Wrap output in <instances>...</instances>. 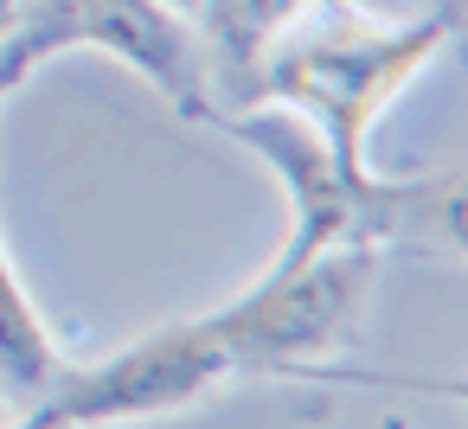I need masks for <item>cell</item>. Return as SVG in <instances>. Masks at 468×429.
I'll use <instances>...</instances> for the list:
<instances>
[{"label": "cell", "instance_id": "30bf717a", "mask_svg": "<svg viewBox=\"0 0 468 429\" xmlns=\"http://www.w3.org/2000/svg\"><path fill=\"white\" fill-rule=\"evenodd\" d=\"M161 7H167V14H180V20H186V14H199V0H161Z\"/></svg>", "mask_w": 468, "mask_h": 429}, {"label": "cell", "instance_id": "9c48e42d", "mask_svg": "<svg viewBox=\"0 0 468 429\" xmlns=\"http://www.w3.org/2000/svg\"><path fill=\"white\" fill-rule=\"evenodd\" d=\"M14 429H65V423H52V416H46V410H39V403H33V410H27V416H20V423H14Z\"/></svg>", "mask_w": 468, "mask_h": 429}, {"label": "cell", "instance_id": "277c9868", "mask_svg": "<svg viewBox=\"0 0 468 429\" xmlns=\"http://www.w3.org/2000/svg\"><path fill=\"white\" fill-rule=\"evenodd\" d=\"M225 378H231V359L206 340V327L199 320H174V327H154V333L129 340L116 359L58 365L33 403L52 423H65V429L142 423V416H174V410L199 403Z\"/></svg>", "mask_w": 468, "mask_h": 429}, {"label": "cell", "instance_id": "6da1fadb", "mask_svg": "<svg viewBox=\"0 0 468 429\" xmlns=\"http://www.w3.org/2000/svg\"><path fill=\"white\" fill-rule=\"evenodd\" d=\"M231 141H244L257 161L276 167L289 186V244L263 276H289L327 250L366 244V250H455L462 244V173H430V180H353L327 154V141L282 103H250V110H212Z\"/></svg>", "mask_w": 468, "mask_h": 429}, {"label": "cell", "instance_id": "3957f363", "mask_svg": "<svg viewBox=\"0 0 468 429\" xmlns=\"http://www.w3.org/2000/svg\"><path fill=\"white\" fill-rule=\"evenodd\" d=\"M372 276H378V250L346 244V250H327L289 276H263L238 301L199 314V327L231 359V371L314 378L321 359L353 340L359 308L372 295Z\"/></svg>", "mask_w": 468, "mask_h": 429}, {"label": "cell", "instance_id": "52a82bcc", "mask_svg": "<svg viewBox=\"0 0 468 429\" xmlns=\"http://www.w3.org/2000/svg\"><path fill=\"white\" fill-rule=\"evenodd\" d=\"M327 0H199V52H206V84L225 90L238 110L257 103V71L289 39L308 14Z\"/></svg>", "mask_w": 468, "mask_h": 429}, {"label": "cell", "instance_id": "ba28073f", "mask_svg": "<svg viewBox=\"0 0 468 429\" xmlns=\"http://www.w3.org/2000/svg\"><path fill=\"white\" fill-rule=\"evenodd\" d=\"M27 7H33V0H0V46L14 39V26L27 20Z\"/></svg>", "mask_w": 468, "mask_h": 429}, {"label": "cell", "instance_id": "8992f818", "mask_svg": "<svg viewBox=\"0 0 468 429\" xmlns=\"http://www.w3.org/2000/svg\"><path fill=\"white\" fill-rule=\"evenodd\" d=\"M46 58H52V46L39 39L33 20H20L14 39L0 46V103H7L33 78V65H46ZM52 371H58V346H52V333H46V320H39V308H33V295H27V282H20V269L7 256V244H0V384H14L20 397H39Z\"/></svg>", "mask_w": 468, "mask_h": 429}, {"label": "cell", "instance_id": "7a4b0ae2", "mask_svg": "<svg viewBox=\"0 0 468 429\" xmlns=\"http://www.w3.org/2000/svg\"><path fill=\"white\" fill-rule=\"evenodd\" d=\"M442 46H449L442 14L410 20V26H372V20H353L340 0H327V7L308 14L289 39H276V52L257 71V103L295 110L327 141L340 173L372 180L366 135L378 129V116L398 103V90Z\"/></svg>", "mask_w": 468, "mask_h": 429}, {"label": "cell", "instance_id": "5b68a950", "mask_svg": "<svg viewBox=\"0 0 468 429\" xmlns=\"http://www.w3.org/2000/svg\"><path fill=\"white\" fill-rule=\"evenodd\" d=\"M27 20L52 52H110L129 71H142L180 116H212V84H206V52L199 33L167 14L161 0H33Z\"/></svg>", "mask_w": 468, "mask_h": 429}]
</instances>
